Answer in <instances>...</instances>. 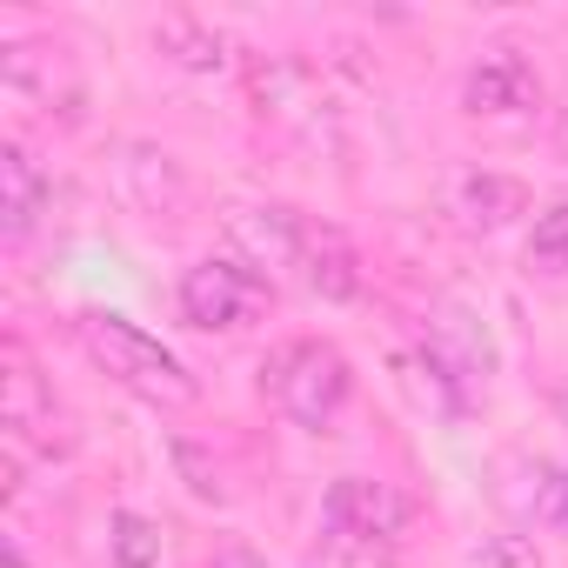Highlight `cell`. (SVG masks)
Wrapping results in <instances>:
<instances>
[{
  "label": "cell",
  "instance_id": "18",
  "mask_svg": "<svg viewBox=\"0 0 568 568\" xmlns=\"http://www.w3.org/2000/svg\"><path fill=\"white\" fill-rule=\"evenodd\" d=\"M462 568H541V555H535L521 535H481V541L462 555Z\"/></svg>",
  "mask_w": 568,
  "mask_h": 568
},
{
  "label": "cell",
  "instance_id": "4",
  "mask_svg": "<svg viewBox=\"0 0 568 568\" xmlns=\"http://www.w3.org/2000/svg\"><path fill=\"white\" fill-rule=\"evenodd\" d=\"M408 521H415V501L382 475H342L322 495V541H342L362 555H395Z\"/></svg>",
  "mask_w": 568,
  "mask_h": 568
},
{
  "label": "cell",
  "instance_id": "5",
  "mask_svg": "<svg viewBox=\"0 0 568 568\" xmlns=\"http://www.w3.org/2000/svg\"><path fill=\"white\" fill-rule=\"evenodd\" d=\"M274 308V281L247 261H227V254H207L181 274V315L207 335H234V328H254L261 315Z\"/></svg>",
  "mask_w": 568,
  "mask_h": 568
},
{
  "label": "cell",
  "instance_id": "8",
  "mask_svg": "<svg viewBox=\"0 0 568 568\" xmlns=\"http://www.w3.org/2000/svg\"><path fill=\"white\" fill-rule=\"evenodd\" d=\"M0 428H8V455H28V448H68V435H54L61 428V415H54V395H48V382L34 375V362L21 355V348H8V368H0Z\"/></svg>",
  "mask_w": 568,
  "mask_h": 568
},
{
  "label": "cell",
  "instance_id": "9",
  "mask_svg": "<svg viewBox=\"0 0 568 568\" xmlns=\"http://www.w3.org/2000/svg\"><path fill=\"white\" fill-rule=\"evenodd\" d=\"M462 108H468L475 121H528V114L541 108V74H535V61H521L515 48H488V54L468 68V81H462Z\"/></svg>",
  "mask_w": 568,
  "mask_h": 568
},
{
  "label": "cell",
  "instance_id": "14",
  "mask_svg": "<svg viewBox=\"0 0 568 568\" xmlns=\"http://www.w3.org/2000/svg\"><path fill=\"white\" fill-rule=\"evenodd\" d=\"M41 214H48V174L21 141H8L0 148V234L28 241L41 227Z\"/></svg>",
  "mask_w": 568,
  "mask_h": 568
},
{
  "label": "cell",
  "instance_id": "12",
  "mask_svg": "<svg viewBox=\"0 0 568 568\" xmlns=\"http://www.w3.org/2000/svg\"><path fill=\"white\" fill-rule=\"evenodd\" d=\"M528 201H535L528 181L521 174H501V168H462L448 181V214L462 227H508V221L528 214Z\"/></svg>",
  "mask_w": 568,
  "mask_h": 568
},
{
  "label": "cell",
  "instance_id": "15",
  "mask_svg": "<svg viewBox=\"0 0 568 568\" xmlns=\"http://www.w3.org/2000/svg\"><path fill=\"white\" fill-rule=\"evenodd\" d=\"M154 54L187 68V74H227L234 68V41L201 14H161L154 21Z\"/></svg>",
  "mask_w": 568,
  "mask_h": 568
},
{
  "label": "cell",
  "instance_id": "1",
  "mask_svg": "<svg viewBox=\"0 0 568 568\" xmlns=\"http://www.w3.org/2000/svg\"><path fill=\"white\" fill-rule=\"evenodd\" d=\"M261 395L288 415L295 428L308 435H328L342 422V408L355 402V368L335 342L322 335H295V342H281L267 362H261Z\"/></svg>",
  "mask_w": 568,
  "mask_h": 568
},
{
  "label": "cell",
  "instance_id": "10",
  "mask_svg": "<svg viewBox=\"0 0 568 568\" xmlns=\"http://www.w3.org/2000/svg\"><path fill=\"white\" fill-rule=\"evenodd\" d=\"M0 88L21 108H48V114H54V101L74 108V74L54 41H8L0 48Z\"/></svg>",
  "mask_w": 568,
  "mask_h": 568
},
{
  "label": "cell",
  "instance_id": "2",
  "mask_svg": "<svg viewBox=\"0 0 568 568\" xmlns=\"http://www.w3.org/2000/svg\"><path fill=\"white\" fill-rule=\"evenodd\" d=\"M74 335H81V348L94 355V368L114 375L121 388H134L141 402H154V408H187V402H201V382L187 375V362H181L174 348H161L148 328H134L128 315L88 308V315L74 322Z\"/></svg>",
  "mask_w": 568,
  "mask_h": 568
},
{
  "label": "cell",
  "instance_id": "3",
  "mask_svg": "<svg viewBox=\"0 0 568 568\" xmlns=\"http://www.w3.org/2000/svg\"><path fill=\"white\" fill-rule=\"evenodd\" d=\"M247 94H254V114L281 134H295L308 148L335 141V108H328V88H322V68L302 61V54H261L247 68Z\"/></svg>",
  "mask_w": 568,
  "mask_h": 568
},
{
  "label": "cell",
  "instance_id": "6",
  "mask_svg": "<svg viewBox=\"0 0 568 568\" xmlns=\"http://www.w3.org/2000/svg\"><path fill=\"white\" fill-rule=\"evenodd\" d=\"M114 181H121L128 207L148 214V221H181V214L194 207V181H187V168H181L161 141H121Z\"/></svg>",
  "mask_w": 568,
  "mask_h": 568
},
{
  "label": "cell",
  "instance_id": "13",
  "mask_svg": "<svg viewBox=\"0 0 568 568\" xmlns=\"http://www.w3.org/2000/svg\"><path fill=\"white\" fill-rule=\"evenodd\" d=\"M227 234L247 247L254 267H295L302 234H308V214L288 207V201H247V207L227 214Z\"/></svg>",
  "mask_w": 568,
  "mask_h": 568
},
{
  "label": "cell",
  "instance_id": "21",
  "mask_svg": "<svg viewBox=\"0 0 568 568\" xmlns=\"http://www.w3.org/2000/svg\"><path fill=\"white\" fill-rule=\"evenodd\" d=\"M555 415H561V422H568V388H555Z\"/></svg>",
  "mask_w": 568,
  "mask_h": 568
},
{
  "label": "cell",
  "instance_id": "17",
  "mask_svg": "<svg viewBox=\"0 0 568 568\" xmlns=\"http://www.w3.org/2000/svg\"><path fill=\"white\" fill-rule=\"evenodd\" d=\"M528 267L535 274H568V201L541 207L528 227Z\"/></svg>",
  "mask_w": 568,
  "mask_h": 568
},
{
  "label": "cell",
  "instance_id": "22",
  "mask_svg": "<svg viewBox=\"0 0 568 568\" xmlns=\"http://www.w3.org/2000/svg\"><path fill=\"white\" fill-rule=\"evenodd\" d=\"M561 148H568V121H561Z\"/></svg>",
  "mask_w": 568,
  "mask_h": 568
},
{
  "label": "cell",
  "instance_id": "19",
  "mask_svg": "<svg viewBox=\"0 0 568 568\" xmlns=\"http://www.w3.org/2000/svg\"><path fill=\"white\" fill-rule=\"evenodd\" d=\"M174 462H181V475H187V488L201 495V501H227V481H221V468L194 448V442H174Z\"/></svg>",
  "mask_w": 568,
  "mask_h": 568
},
{
  "label": "cell",
  "instance_id": "20",
  "mask_svg": "<svg viewBox=\"0 0 568 568\" xmlns=\"http://www.w3.org/2000/svg\"><path fill=\"white\" fill-rule=\"evenodd\" d=\"M308 568H382V555H362V548H342V541H322L308 555Z\"/></svg>",
  "mask_w": 568,
  "mask_h": 568
},
{
  "label": "cell",
  "instance_id": "16",
  "mask_svg": "<svg viewBox=\"0 0 568 568\" xmlns=\"http://www.w3.org/2000/svg\"><path fill=\"white\" fill-rule=\"evenodd\" d=\"M108 548H114V568H154L161 561V528L134 508H114L108 515Z\"/></svg>",
  "mask_w": 568,
  "mask_h": 568
},
{
  "label": "cell",
  "instance_id": "7",
  "mask_svg": "<svg viewBox=\"0 0 568 568\" xmlns=\"http://www.w3.org/2000/svg\"><path fill=\"white\" fill-rule=\"evenodd\" d=\"M495 501L515 521H535L548 535H568V468L548 455H501L495 462Z\"/></svg>",
  "mask_w": 568,
  "mask_h": 568
},
{
  "label": "cell",
  "instance_id": "11",
  "mask_svg": "<svg viewBox=\"0 0 568 568\" xmlns=\"http://www.w3.org/2000/svg\"><path fill=\"white\" fill-rule=\"evenodd\" d=\"M295 274L308 281L322 302H355V295H362V247H355L335 221H315V214H308V234H302Z\"/></svg>",
  "mask_w": 568,
  "mask_h": 568
}]
</instances>
